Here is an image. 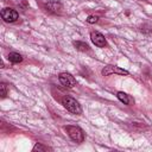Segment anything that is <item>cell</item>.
Returning <instances> with one entry per match:
<instances>
[{
    "label": "cell",
    "instance_id": "cell-1",
    "mask_svg": "<svg viewBox=\"0 0 152 152\" xmlns=\"http://www.w3.org/2000/svg\"><path fill=\"white\" fill-rule=\"evenodd\" d=\"M62 104H63V107L66 109V110H69L70 113H72V114H76V115H80V114H82V108H81V104L78 103V101H76L74 97H71V96H64L63 99H62Z\"/></svg>",
    "mask_w": 152,
    "mask_h": 152
},
{
    "label": "cell",
    "instance_id": "cell-2",
    "mask_svg": "<svg viewBox=\"0 0 152 152\" xmlns=\"http://www.w3.org/2000/svg\"><path fill=\"white\" fill-rule=\"evenodd\" d=\"M65 131L68 132V134L71 138V140H74L75 142H82L84 140L83 131L80 127H77V126H66Z\"/></svg>",
    "mask_w": 152,
    "mask_h": 152
},
{
    "label": "cell",
    "instance_id": "cell-3",
    "mask_svg": "<svg viewBox=\"0 0 152 152\" xmlns=\"http://www.w3.org/2000/svg\"><path fill=\"white\" fill-rule=\"evenodd\" d=\"M58 80H59L61 84L66 88H72L76 86V78L69 72H61L58 75Z\"/></svg>",
    "mask_w": 152,
    "mask_h": 152
},
{
    "label": "cell",
    "instance_id": "cell-4",
    "mask_svg": "<svg viewBox=\"0 0 152 152\" xmlns=\"http://www.w3.org/2000/svg\"><path fill=\"white\" fill-rule=\"evenodd\" d=\"M1 18L6 23H13V21H15L19 18V14H18V12L15 10L10 8V7H6V8H2L1 10Z\"/></svg>",
    "mask_w": 152,
    "mask_h": 152
},
{
    "label": "cell",
    "instance_id": "cell-5",
    "mask_svg": "<svg viewBox=\"0 0 152 152\" xmlns=\"http://www.w3.org/2000/svg\"><path fill=\"white\" fill-rule=\"evenodd\" d=\"M101 74L103 76H109L112 74H118V75H122V76L125 75V76H127L129 72L127 70H125V69H121L120 66H116V65H106L102 69Z\"/></svg>",
    "mask_w": 152,
    "mask_h": 152
},
{
    "label": "cell",
    "instance_id": "cell-6",
    "mask_svg": "<svg viewBox=\"0 0 152 152\" xmlns=\"http://www.w3.org/2000/svg\"><path fill=\"white\" fill-rule=\"evenodd\" d=\"M90 39L93 42V44L97 48H104L107 45V40L104 38V36L97 31H91L90 32Z\"/></svg>",
    "mask_w": 152,
    "mask_h": 152
},
{
    "label": "cell",
    "instance_id": "cell-7",
    "mask_svg": "<svg viewBox=\"0 0 152 152\" xmlns=\"http://www.w3.org/2000/svg\"><path fill=\"white\" fill-rule=\"evenodd\" d=\"M116 96H118V99H119L122 103H125V104H127V106L134 104V99H133L131 95H128V94H126V93H124V91H118Z\"/></svg>",
    "mask_w": 152,
    "mask_h": 152
},
{
    "label": "cell",
    "instance_id": "cell-8",
    "mask_svg": "<svg viewBox=\"0 0 152 152\" xmlns=\"http://www.w3.org/2000/svg\"><path fill=\"white\" fill-rule=\"evenodd\" d=\"M45 8L50 12H53V13H57L62 10V4L61 2H57V1H50L45 5Z\"/></svg>",
    "mask_w": 152,
    "mask_h": 152
},
{
    "label": "cell",
    "instance_id": "cell-9",
    "mask_svg": "<svg viewBox=\"0 0 152 152\" xmlns=\"http://www.w3.org/2000/svg\"><path fill=\"white\" fill-rule=\"evenodd\" d=\"M8 61H10L11 63H20V62L23 61V57H21V55L18 53V52H11V53L8 55Z\"/></svg>",
    "mask_w": 152,
    "mask_h": 152
},
{
    "label": "cell",
    "instance_id": "cell-10",
    "mask_svg": "<svg viewBox=\"0 0 152 152\" xmlns=\"http://www.w3.org/2000/svg\"><path fill=\"white\" fill-rule=\"evenodd\" d=\"M74 46L77 49V50H80V51H89V45L87 44V43H84V42H80V40H76V42H74Z\"/></svg>",
    "mask_w": 152,
    "mask_h": 152
},
{
    "label": "cell",
    "instance_id": "cell-11",
    "mask_svg": "<svg viewBox=\"0 0 152 152\" xmlns=\"http://www.w3.org/2000/svg\"><path fill=\"white\" fill-rule=\"evenodd\" d=\"M33 151H46L48 150V147L46 146H43L42 144H39V142H37L34 146H33V148H32Z\"/></svg>",
    "mask_w": 152,
    "mask_h": 152
},
{
    "label": "cell",
    "instance_id": "cell-12",
    "mask_svg": "<svg viewBox=\"0 0 152 152\" xmlns=\"http://www.w3.org/2000/svg\"><path fill=\"white\" fill-rule=\"evenodd\" d=\"M97 20H99V17H97V15H89L88 19H87V21H88L89 24H95Z\"/></svg>",
    "mask_w": 152,
    "mask_h": 152
},
{
    "label": "cell",
    "instance_id": "cell-13",
    "mask_svg": "<svg viewBox=\"0 0 152 152\" xmlns=\"http://www.w3.org/2000/svg\"><path fill=\"white\" fill-rule=\"evenodd\" d=\"M0 88H1V96L5 97V96H6V93H7L6 84H5V83H1V84H0Z\"/></svg>",
    "mask_w": 152,
    "mask_h": 152
}]
</instances>
